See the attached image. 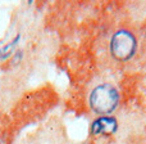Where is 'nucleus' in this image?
<instances>
[{
  "label": "nucleus",
  "mask_w": 146,
  "mask_h": 144,
  "mask_svg": "<svg viewBox=\"0 0 146 144\" xmlns=\"http://www.w3.org/2000/svg\"><path fill=\"white\" fill-rule=\"evenodd\" d=\"M119 95L117 89L110 84L98 85L90 94V107L98 115H109L117 108Z\"/></svg>",
  "instance_id": "1"
},
{
  "label": "nucleus",
  "mask_w": 146,
  "mask_h": 144,
  "mask_svg": "<svg viewBox=\"0 0 146 144\" xmlns=\"http://www.w3.org/2000/svg\"><path fill=\"white\" fill-rule=\"evenodd\" d=\"M19 39H21V36L17 35L15 39H13L10 43H8L7 45H4V46L0 48V61H4V59H7L8 57H10L13 53H14V48L17 46Z\"/></svg>",
  "instance_id": "4"
},
{
  "label": "nucleus",
  "mask_w": 146,
  "mask_h": 144,
  "mask_svg": "<svg viewBox=\"0 0 146 144\" xmlns=\"http://www.w3.org/2000/svg\"><path fill=\"white\" fill-rule=\"evenodd\" d=\"M145 35H146V32H145Z\"/></svg>",
  "instance_id": "6"
},
{
  "label": "nucleus",
  "mask_w": 146,
  "mask_h": 144,
  "mask_svg": "<svg viewBox=\"0 0 146 144\" xmlns=\"http://www.w3.org/2000/svg\"><path fill=\"white\" fill-rule=\"evenodd\" d=\"M118 129V121L113 116H100L91 124L90 133L94 137L99 135H113Z\"/></svg>",
  "instance_id": "3"
},
{
  "label": "nucleus",
  "mask_w": 146,
  "mask_h": 144,
  "mask_svg": "<svg viewBox=\"0 0 146 144\" xmlns=\"http://www.w3.org/2000/svg\"><path fill=\"white\" fill-rule=\"evenodd\" d=\"M85 144H88V143H85Z\"/></svg>",
  "instance_id": "5"
},
{
  "label": "nucleus",
  "mask_w": 146,
  "mask_h": 144,
  "mask_svg": "<svg viewBox=\"0 0 146 144\" xmlns=\"http://www.w3.org/2000/svg\"><path fill=\"white\" fill-rule=\"evenodd\" d=\"M137 49V40L128 30H119L110 40V53L117 61H128L133 57Z\"/></svg>",
  "instance_id": "2"
}]
</instances>
